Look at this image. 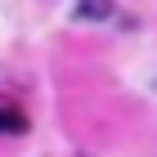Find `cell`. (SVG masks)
<instances>
[{
  "label": "cell",
  "instance_id": "6da1fadb",
  "mask_svg": "<svg viewBox=\"0 0 157 157\" xmlns=\"http://www.w3.org/2000/svg\"><path fill=\"white\" fill-rule=\"evenodd\" d=\"M27 130V112L9 99H0V135H23Z\"/></svg>",
  "mask_w": 157,
  "mask_h": 157
},
{
  "label": "cell",
  "instance_id": "7a4b0ae2",
  "mask_svg": "<svg viewBox=\"0 0 157 157\" xmlns=\"http://www.w3.org/2000/svg\"><path fill=\"white\" fill-rule=\"evenodd\" d=\"M76 13H81V18H108L112 5H76Z\"/></svg>",
  "mask_w": 157,
  "mask_h": 157
}]
</instances>
